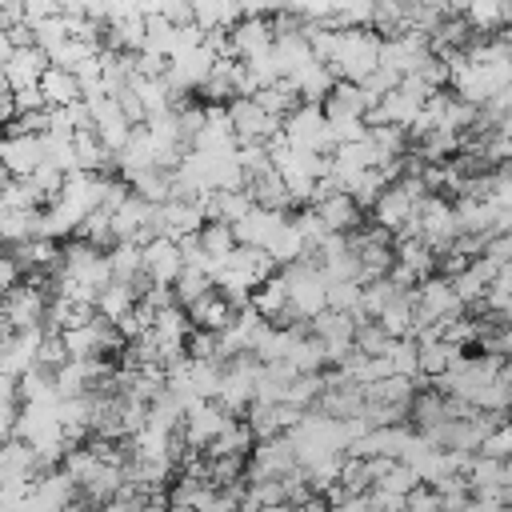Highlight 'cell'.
Instances as JSON below:
<instances>
[{
  "mask_svg": "<svg viewBox=\"0 0 512 512\" xmlns=\"http://www.w3.org/2000/svg\"><path fill=\"white\" fill-rule=\"evenodd\" d=\"M460 356H464V352L452 348L448 340H420V344H416V380H436V376H444Z\"/></svg>",
  "mask_w": 512,
  "mask_h": 512,
  "instance_id": "obj_18",
  "label": "cell"
},
{
  "mask_svg": "<svg viewBox=\"0 0 512 512\" xmlns=\"http://www.w3.org/2000/svg\"><path fill=\"white\" fill-rule=\"evenodd\" d=\"M368 108H372V104H368L364 88H360V84H348V80H336L332 92L320 100L324 120H364Z\"/></svg>",
  "mask_w": 512,
  "mask_h": 512,
  "instance_id": "obj_14",
  "label": "cell"
},
{
  "mask_svg": "<svg viewBox=\"0 0 512 512\" xmlns=\"http://www.w3.org/2000/svg\"><path fill=\"white\" fill-rule=\"evenodd\" d=\"M104 260H108L112 280H124V284L140 280V244H112L104 252Z\"/></svg>",
  "mask_w": 512,
  "mask_h": 512,
  "instance_id": "obj_29",
  "label": "cell"
},
{
  "mask_svg": "<svg viewBox=\"0 0 512 512\" xmlns=\"http://www.w3.org/2000/svg\"><path fill=\"white\" fill-rule=\"evenodd\" d=\"M272 48V20H256V16H240L228 28V52L232 60H252L260 52Z\"/></svg>",
  "mask_w": 512,
  "mask_h": 512,
  "instance_id": "obj_11",
  "label": "cell"
},
{
  "mask_svg": "<svg viewBox=\"0 0 512 512\" xmlns=\"http://www.w3.org/2000/svg\"><path fill=\"white\" fill-rule=\"evenodd\" d=\"M280 140H284L288 148H296V152H316V156H328V152L336 148L320 104H300V108H292V112L280 120Z\"/></svg>",
  "mask_w": 512,
  "mask_h": 512,
  "instance_id": "obj_2",
  "label": "cell"
},
{
  "mask_svg": "<svg viewBox=\"0 0 512 512\" xmlns=\"http://www.w3.org/2000/svg\"><path fill=\"white\" fill-rule=\"evenodd\" d=\"M44 68H48V56H44L36 44L12 48V52H8V60L0 64L8 92H20V88H36V84H40V76H44Z\"/></svg>",
  "mask_w": 512,
  "mask_h": 512,
  "instance_id": "obj_10",
  "label": "cell"
},
{
  "mask_svg": "<svg viewBox=\"0 0 512 512\" xmlns=\"http://www.w3.org/2000/svg\"><path fill=\"white\" fill-rule=\"evenodd\" d=\"M44 312H48V288L40 284V280H20V284H12L8 292H4V300H0V316L8 320V328L12 332H20V328H40L44 324Z\"/></svg>",
  "mask_w": 512,
  "mask_h": 512,
  "instance_id": "obj_3",
  "label": "cell"
},
{
  "mask_svg": "<svg viewBox=\"0 0 512 512\" xmlns=\"http://www.w3.org/2000/svg\"><path fill=\"white\" fill-rule=\"evenodd\" d=\"M400 512H440V492L428 488V484H416V488L400 500Z\"/></svg>",
  "mask_w": 512,
  "mask_h": 512,
  "instance_id": "obj_33",
  "label": "cell"
},
{
  "mask_svg": "<svg viewBox=\"0 0 512 512\" xmlns=\"http://www.w3.org/2000/svg\"><path fill=\"white\" fill-rule=\"evenodd\" d=\"M480 256L492 264V268H508V256H512V240L508 236H488L480 244Z\"/></svg>",
  "mask_w": 512,
  "mask_h": 512,
  "instance_id": "obj_34",
  "label": "cell"
},
{
  "mask_svg": "<svg viewBox=\"0 0 512 512\" xmlns=\"http://www.w3.org/2000/svg\"><path fill=\"white\" fill-rule=\"evenodd\" d=\"M284 292H288V316L292 324H308L316 312H324V296H328V280L320 276V268L312 260H296L280 268Z\"/></svg>",
  "mask_w": 512,
  "mask_h": 512,
  "instance_id": "obj_1",
  "label": "cell"
},
{
  "mask_svg": "<svg viewBox=\"0 0 512 512\" xmlns=\"http://www.w3.org/2000/svg\"><path fill=\"white\" fill-rule=\"evenodd\" d=\"M288 220V212H272V208H260V204H252L240 220H232L228 228H232V240L240 244V248H264L272 236H276V228Z\"/></svg>",
  "mask_w": 512,
  "mask_h": 512,
  "instance_id": "obj_9",
  "label": "cell"
},
{
  "mask_svg": "<svg viewBox=\"0 0 512 512\" xmlns=\"http://www.w3.org/2000/svg\"><path fill=\"white\" fill-rule=\"evenodd\" d=\"M412 224H416V236H420L432 252H444V248L460 236V232H456V216H452V200H448V196H436V192L420 196Z\"/></svg>",
  "mask_w": 512,
  "mask_h": 512,
  "instance_id": "obj_4",
  "label": "cell"
},
{
  "mask_svg": "<svg viewBox=\"0 0 512 512\" xmlns=\"http://www.w3.org/2000/svg\"><path fill=\"white\" fill-rule=\"evenodd\" d=\"M36 88H40V96H44L48 108H64V104L80 100V84H76V76H72L68 68H56V64L44 68V76H40Z\"/></svg>",
  "mask_w": 512,
  "mask_h": 512,
  "instance_id": "obj_22",
  "label": "cell"
},
{
  "mask_svg": "<svg viewBox=\"0 0 512 512\" xmlns=\"http://www.w3.org/2000/svg\"><path fill=\"white\" fill-rule=\"evenodd\" d=\"M244 192L252 196V204L272 208V212H292V208H296L292 196H288V188H284V180H280L272 168L260 172V176H252V180H244Z\"/></svg>",
  "mask_w": 512,
  "mask_h": 512,
  "instance_id": "obj_21",
  "label": "cell"
},
{
  "mask_svg": "<svg viewBox=\"0 0 512 512\" xmlns=\"http://www.w3.org/2000/svg\"><path fill=\"white\" fill-rule=\"evenodd\" d=\"M124 184H128V192L140 196L144 204H164V200H172V172H168V168H144V172L128 176Z\"/></svg>",
  "mask_w": 512,
  "mask_h": 512,
  "instance_id": "obj_23",
  "label": "cell"
},
{
  "mask_svg": "<svg viewBox=\"0 0 512 512\" xmlns=\"http://www.w3.org/2000/svg\"><path fill=\"white\" fill-rule=\"evenodd\" d=\"M416 484H420V480H416V472H412V468H404L400 460H392V464H388V472H384V476H380L372 488H376V492H388V496H400V500H404V496H408Z\"/></svg>",
  "mask_w": 512,
  "mask_h": 512,
  "instance_id": "obj_31",
  "label": "cell"
},
{
  "mask_svg": "<svg viewBox=\"0 0 512 512\" xmlns=\"http://www.w3.org/2000/svg\"><path fill=\"white\" fill-rule=\"evenodd\" d=\"M280 8V0H240V16H256V20H272Z\"/></svg>",
  "mask_w": 512,
  "mask_h": 512,
  "instance_id": "obj_35",
  "label": "cell"
},
{
  "mask_svg": "<svg viewBox=\"0 0 512 512\" xmlns=\"http://www.w3.org/2000/svg\"><path fill=\"white\" fill-rule=\"evenodd\" d=\"M24 280V272H20V264L8 256V252H0V292H8L12 284H20Z\"/></svg>",
  "mask_w": 512,
  "mask_h": 512,
  "instance_id": "obj_38",
  "label": "cell"
},
{
  "mask_svg": "<svg viewBox=\"0 0 512 512\" xmlns=\"http://www.w3.org/2000/svg\"><path fill=\"white\" fill-rule=\"evenodd\" d=\"M252 100H256V108H264V112H268V116H276V120H284L292 108H300V100H296V92L288 88V80H276V84L256 88V92H252Z\"/></svg>",
  "mask_w": 512,
  "mask_h": 512,
  "instance_id": "obj_27",
  "label": "cell"
},
{
  "mask_svg": "<svg viewBox=\"0 0 512 512\" xmlns=\"http://www.w3.org/2000/svg\"><path fill=\"white\" fill-rule=\"evenodd\" d=\"M184 272V256L176 248V240L168 236H152L140 244V276L152 288H172V280Z\"/></svg>",
  "mask_w": 512,
  "mask_h": 512,
  "instance_id": "obj_6",
  "label": "cell"
},
{
  "mask_svg": "<svg viewBox=\"0 0 512 512\" xmlns=\"http://www.w3.org/2000/svg\"><path fill=\"white\" fill-rule=\"evenodd\" d=\"M308 208H312V216L320 220L324 232L348 236V232H356V228L364 224V212L352 204L348 192H332V196H324V200H316V204H308Z\"/></svg>",
  "mask_w": 512,
  "mask_h": 512,
  "instance_id": "obj_12",
  "label": "cell"
},
{
  "mask_svg": "<svg viewBox=\"0 0 512 512\" xmlns=\"http://www.w3.org/2000/svg\"><path fill=\"white\" fill-rule=\"evenodd\" d=\"M440 4H444V12H448V16H460V12L468 8V0H440Z\"/></svg>",
  "mask_w": 512,
  "mask_h": 512,
  "instance_id": "obj_40",
  "label": "cell"
},
{
  "mask_svg": "<svg viewBox=\"0 0 512 512\" xmlns=\"http://www.w3.org/2000/svg\"><path fill=\"white\" fill-rule=\"evenodd\" d=\"M296 468V452H292V440L280 432V436H268V440H256L248 448V476H260V480H280Z\"/></svg>",
  "mask_w": 512,
  "mask_h": 512,
  "instance_id": "obj_7",
  "label": "cell"
},
{
  "mask_svg": "<svg viewBox=\"0 0 512 512\" xmlns=\"http://www.w3.org/2000/svg\"><path fill=\"white\" fill-rule=\"evenodd\" d=\"M44 160L40 136H20V132H0V164L8 176H32V168Z\"/></svg>",
  "mask_w": 512,
  "mask_h": 512,
  "instance_id": "obj_13",
  "label": "cell"
},
{
  "mask_svg": "<svg viewBox=\"0 0 512 512\" xmlns=\"http://www.w3.org/2000/svg\"><path fill=\"white\" fill-rule=\"evenodd\" d=\"M4 184H8V172H4V164H0V188H4Z\"/></svg>",
  "mask_w": 512,
  "mask_h": 512,
  "instance_id": "obj_41",
  "label": "cell"
},
{
  "mask_svg": "<svg viewBox=\"0 0 512 512\" xmlns=\"http://www.w3.org/2000/svg\"><path fill=\"white\" fill-rule=\"evenodd\" d=\"M508 452H512V432H508V424H496V428L476 444V456H488V460H508Z\"/></svg>",
  "mask_w": 512,
  "mask_h": 512,
  "instance_id": "obj_32",
  "label": "cell"
},
{
  "mask_svg": "<svg viewBox=\"0 0 512 512\" xmlns=\"http://www.w3.org/2000/svg\"><path fill=\"white\" fill-rule=\"evenodd\" d=\"M228 420H232V416H228L216 400H192V404L184 408V420H180L176 436H180V444H184L188 452H204V448L224 432Z\"/></svg>",
  "mask_w": 512,
  "mask_h": 512,
  "instance_id": "obj_5",
  "label": "cell"
},
{
  "mask_svg": "<svg viewBox=\"0 0 512 512\" xmlns=\"http://www.w3.org/2000/svg\"><path fill=\"white\" fill-rule=\"evenodd\" d=\"M292 512H328V504L320 496H308L304 504H292Z\"/></svg>",
  "mask_w": 512,
  "mask_h": 512,
  "instance_id": "obj_39",
  "label": "cell"
},
{
  "mask_svg": "<svg viewBox=\"0 0 512 512\" xmlns=\"http://www.w3.org/2000/svg\"><path fill=\"white\" fill-rule=\"evenodd\" d=\"M36 224H40V208L36 212H0V244L16 248V244L32 240Z\"/></svg>",
  "mask_w": 512,
  "mask_h": 512,
  "instance_id": "obj_28",
  "label": "cell"
},
{
  "mask_svg": "<svg viewBox=\"0 0 512 512\" xmlns=\"http://www.w3.org/2000/svg\"><path fill=\"white\" fill-rule=\"evenodd\" d=\"M256 440H252V432H248V424L240 420V416H232L228 424H224V432L204 448V456H248V448H252Z\"/></svg>",
  "mask_w": 512,
  "mask_h": 512,
  "instance_id": "obj_24",
  "label": "cell"
},
{
  "mask_svg": "<svg viewBox=\"0 0 512 512\" xmlns=\"http://www.w3.org/2000/svg\"><path fill=\"white\" fill-rule=\"evenodd\" d=\"M464 480H468V492L472 496H488V500L508 504V484H512L508 460H488V456H476L472 452V464H468Z\"/></svg>",
  "mask_w": 512,
  "mask_h": 512,
  "instance_id": "obj_8",
  "label": "cell"
},
{
  "mask_svg": "<svg viewBox=\"0 0 512 512\" xmlns=\"http://www.w3.org/2000/svg\"><path fill=\"white\" fill-rule=\"evenodd\" d=\"M20 12H24V24H36L56 12V0H20Z\"/></svg>",
  "mask_w": 512,
  "mask_h": 512,
  "instance_id": "obj_36",
  "label": "cell"
},
{
  "mask_svg": "<svg viewBox=\"0 0 512 512\" xmlns=\"http://www.w3.org/2000/svg\"><path fill=\"white\" fill-rule=\"evenodd\" d=\"M284 364H288L292 372H320V368H324V348H320V340L304 328V332L292 340V348H288Z\"/></svg>",
  "mask_w": 512,
  "mask_h": 512,
  "instance_id": "obj_26",
  "label": "cell"
},
{
  "mask_svg": "<svg viewBox=\"0 0 512 512\" xmlns=\"http://www.w3.org/2000/svg\"><path fill=\"white\" fill-rule=\"evenodd\" d=\"M332 84H336V76H332L328 64H320V60H308V64H300V68L288 76V88L296 92L300 104H320V100L332 92Z\"/></svg>",
  "mask_w": 512,
  "mask_h": 512,
  "instance_id": "obj_15",
  "label": "cell"
},
{
  "mask_svg": "<svg viewBox=\"0 0 512 512\" xmlns=\"http://www.w3.org/2000/svg\"><path fill=\"white\" fill-rule=\"evenodd\" d=\"M460 20L468 24L472 36L504 32V24H508V0H468V8L460 12Z\"/></svg>",
  "mask_w": 512,
  "mask_h": 512,
  "instance_id": "obj_19",
  "label": "cell"
},
{
  "mask_svg": "<svg viewBox=\"0 0 512 512\" xmlns=\"http://www.w3.org/2000/svg\"><path fill=\"white\" fill-rule=\"evenodd\" d=\"M168 292H172V304H176V308H188L192 300H200L204 292H212V280H208L204 272L184 268V272L172 280V288H168Z\"/></svg>",
  "mask_w": 512,
  "mask_h": 512,
  "instance_id": "obj_30",
  "label": "cell"
},
{
  "mask_svg": "<svg viewBox=\"0 0 512 512\" xmlns=\"http://www.w3.org/2000/svg\"><path fill=\"white\" fill-rule=\"evenodd\" d=\"M136 300H140V296H136V288H132V284H124V280H108V284L96 292L92 312L116 328V324H120V320H124V316L136 308Z\"/></svg>",
  "mask_w": 512,
  "mask_h": 512,
  "instance_id": "obj_16",
  "label": "cell"
},
{
  "mask_svg": "<svg viewBox=\"0 0 512 512\" xmlns=\"http://www.w3.org/2000/svg\"><path fill=\"white\" fill-rule=\"evenodd\" d=\"M232 312H236V308H232L216 288H212V292H204L200 300H192V304L184 308L188 324H192V328H204V332H220V328L232 320Z\"/></svg>",
  "mask_w": 512,
  "mask_h": 512,
  "instance_id": "obj_17",
  "label": "cell"
},
{
  "mask_svg": "<svg viewBox=\"0 0 512 512\" xmlns=\"http://www.w3.org/2000/svg\"><path fill=\"white\" fill-rule=\"evenodd\" d=\"M192 24L204 32H228L240 20V0H188Z\"/></svg>",
  "mask_w": 512,
  "mask_h": 512,
  "instance_id": "obj_20",
  "label": "cell"
},
{
  "mask_svg": "<svg viewBox=\"0 0 512 512\" xmlns=\"http://www.w3.org/2000/svg\"><path fill=\"white\" fill-rule=\"evenodd\" d=\"M196 248L212 260V272H216V264L236 248V240H232V228L228 224H220V220H208L200 232H196Z\"/></svg>",
  "mask_w": 512,
  "mask_h": 512,
  "instance_id": "obj_25",
  "label": "cell"
},
{
  "mask_svg": "<svg viewBox=\"0 0 512 512\" xmlns=\"http://www.w3.org/2000/svg\"><path fill=\"white\" fill-rule=\"evenodd\" d=\"M16 408H20V396H16V380H8V376H0V416H16Z\"/></svg>",
  "mask_w": 512,
  "mask_h": 512,
  "instance_id": "obj_37",
  "label": "cell"
}]
</instances>
